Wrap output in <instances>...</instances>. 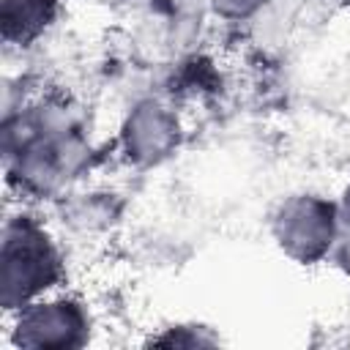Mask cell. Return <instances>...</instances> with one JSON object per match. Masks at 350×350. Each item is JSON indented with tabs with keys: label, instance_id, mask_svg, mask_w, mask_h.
Listing matches in <instances>:
<instances>
[{
	"label": "cell",
	"instance_id": "1",
	"mask_svg": "<svg viewBox=\"0 0 350 350\" xmlns=\"http://www.w3.org/2000/svg\"><path fill=\"white\" fill-rule=\"evenodd\" d=\"M63 279V257L46 227L27 213L3 224L0 238V304L5 312L38 301Z\"/></svg>",
	"mask_w": 350,
	"mask_h": 350
},
{
	"label": "cell",
	"instance_id": "2",
	"mask_svg": "<svg viewBox=\"0 0 350 350\" xmlns=\"http://www.w3.org/2000/svg\"><path fill=\"white\" fill-rule=\"evenodd\" d=\"M271 232L290 260L314 265L334 252L339 238V205L320 194H293L276 208Z\"/></svg>",
	"mask_w": 350,
	"mask_h": 350
},
{
	"label": "cell",
	"instance_id": "3",
	"mask_svg": "<svg viewBox=\"0 0 350 350\" xmlns=\"http://www.w3.org/2000/svg\"><path fill=\"white\" fill-rule=\"evenodd\" d=\"M11 339L16 347L30 350H74L88 342L90 317L74 298L33 301L14 312Z\"/></svg>",
	"mask_w": 350,
	"mask_h": 350
},
{
	"label": "cell",
	"instance_id": "4",
	"mask_svg": "<svg viewBox=\"0 0 350 350\" xmlns=\"http://www.w3.org/2000/svg\"><path fill=\"white\" fill-rule=\"evenodd\" d=\"M178 142H180V123L175 112L156 98H145L134 104V109L126 115L120 129L123 156L134 167L161 164L167 156L175 153Z\"/></svg>",
	"mask_w": 350,
	"mask_h": 350
},
{
	"label": "cell",
	"instance_id": "5",
	"mask_svg": "<svg viewBox=\"0 0 350 350\" xmlns=\"http://www.w3.org/2000/svg\"><path fill=\"white\" fill-rule=\"evenodd\" d=\"M60 0H3L0 33L11 46H30L57 19Z\"/></svg>",
	"mask_w": 350,
	"mask_h": 350
},
{
	"label": "cell",
	"instance_id": "6",
	"mask_svg": "<svg viewBox=\"0 0 350 350\" xmlns=\"http://www.w3.org/2000/svg\"><path fill=\"white\" fill-rule=\"evenodd\" d=\"M271 0H211V8L216 16L221 19H230V22H243V19H252L254 14H262V8L268 5Z\"/></svg>",
	"mask_w": 350,
	"mask_h": 350
},
{
	"label": "cell",
	"instance_id": "7",
	"mask_svg": "<svg viewBox=\"0 0 350 350\" xmlns=\"http://www.w3.org/2000/svg\"><path fill=\"white\" fill-rule=\"evenodd\" d=\"M98 194H90L88 200L82 202H74L71 205V221L79 224V227H98L104 219H112V205H101L96 200Z\"/></svg>",
	"mask_w": 350,
	"mask_h": 350
},
{
	"label": "cell",
	"instance_id": "8",
	"mask_svg": "<svg viewBox=\"0 0 350 350\" xmlns=\"http://www.w3.org/2000/svg\"><path fill=\"white\" fill-rule=\"evenodd\" d=\"M213 336H202L200 331H194L191 325H175L167 328V334L153 336L150 345H175V347H194V345H213Z\"/></svg>",
	"mask_w": 350,
	"mask_h": 350
},
{
	"label": "cell",
	"instance_id": "9",
	"mask_svg": "<svg viewBox=\"0 0 350 350\" xmlns=\"http://www.w3.org/2000/svg\"><path fill=\"white\" fill-rule=\"evenodd\" d=\"M334 257H336V265L350 276V230L339 232V238L334 243Z\"/></svg>",
	"mask_w": 350,
	"mask_h": 350
},
{
	"label": "cell",
	"instance_id": "10",
	"mask_svg": "<svg viewBox=\"0 0 350 350\" xmlns=\"http://www.w3.org/2000/svg\"><path fill=\"white\" fill-rule=\"evenodd\" d=\"M339 219L347 224V230H350V186L345 189V194H342V202H339Z\"/></svg>",
	"mask_w": 350,
	"mask_h": 350
},
{
	"label": "cell",
	"instance_id": "11",
	"mask_svg": "<svg viewBox=\"0 0 350 350\" xmlns=\"http://www.w3.org/2000/svg\"><path fill=\"white\" fill-rule=\"evenodd\" d=\"M93 3H101V5H115V3H123V0H93Z\"/></svg>",
	"mask_w": 350,
	"mask_h": 350
}]
</instances>
